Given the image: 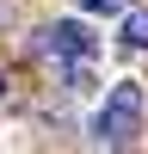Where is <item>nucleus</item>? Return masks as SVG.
<instances>
[{"instance_id":"nucleus-2","label":"nucleus","mask_w":148,"mask_h":154,"mask_svg":"<svg viewBox=\"0 0 148 154\" xmlns=\"http://www.w3.org/2000/svg\"><path fill=\"white\" fill-rule=\"evenodd\" d=\"M31 49H37L43 62H56V68H80V62L99 56V37H93L86 19H49V25H37Z\"/></svg>"},{"instance_id":"nucleus-4","label":"nucleus","mask_w":148,"mask_h":154,"mask_svg":"<svg viewBox=\"0 0 148 154\" xmlns=\"http://www.w3.org/2000/svg\"><path fill=\"white\" fill-rule=\"evenodd\" d=\"M74 6H80V12H93V19H105V12H111V19H117V12L130 6V0H74Z\"/></svg>"},{"instance_id":"nucleus-5","label":"nucleus","mask_w":148,"mask_h":154,"mask_svg":"<svg viewBox=\"0 0 148 154\" xmlns=\"http://www.w3.org/2000/svg\"><path fill=\"white\" fill-rule=\"evenodd\" d=\"M0 99H6V74H0Z\"/></svg>"},{"instance_id":"nucleus-3","label":"nucleus","mask_w":148,"mask_h":154,"mask_svg":"<svg viewBox=\"0 0 148 154\" xmlns=\"http://www.w3.org/2000/svg\"><path fill=\"white\" fill-rule=\"evenodd\" d=\"M117 49H123V56H148V6H123L117 12Z\"/></svg>"},{"instance_id":"nucleus-1","label":"nucleus","mask_w":148,"mask_h":154,"mask_svg":"<svg viewBox=\"0 0 148 154\" xmlns=\"http://www.w3.org/2000/svg\"><path fill=\"white\" fill-rule=\"evenodd\" d=\"M142 130H148V93H142V80H111L105 99L93 105V117H86V136L99 148H136Z\"/></svg>"}]
</instances>
